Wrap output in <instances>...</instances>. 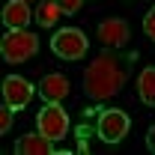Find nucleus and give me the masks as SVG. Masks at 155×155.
<instances>
[{
	"instance_id": "obj_14",
	"label": "nucleus",
	"mask_w": 155,
	"mask_h": 155,
	"mask_svg": "<svg viewBox=\"0 0 155 155\" xmlns=\"http://www.w3.org/2000/svg\"><path fill=\"white\" fill-rule=\"evenodd\" d=\"M143 33H146V36L155 42V6L146 12V18H143Z\"/></svg>"
},
{
	"instance_id": "obj_3",
	"label": "nucleus",
	"mask_w": 155,
	"mask_h": 155,
	"mask_svg": "<svg viewBox=\"0 0 155 155\" xmlns=\"http://www.w3.org/2000/svg\"><path fill=\"white\" fill-rule=\"evenodd\" d=\"M51 48H54V54H57L60 60H81L87 54V36H84V30H78V27H63V30L54 33Z\"/></svg>"
},
{
	"instance_id": "obj_4",
	"label": "nucleus",
	"mask_w": 155,
	"mask_h": 155,
	"mask_svg": "<svg viewBox=\"0 0 155 155\" xmlns=\"http://www.w3.org/2000/svg\"><path fill=\"white\" fill-rule=\"evenodd\" d=\"M131 122H128V114L119 110V107H107L98 114V122H96V131L104 143H119L122 137L128 134Z\"/></svg>"
},
{
	"instance_id": "obj_16",
	"label": "nucleus",
	"mask_w": 155,
	"mask_h": 155,
	"mask_svg": "<svg viewBox=\"0 0 155 155\" xmlns=\"http://www.w3.org/2000/svg\"><path fill=\"white\" fill-rule=\"evenodd\" d=\"M146 146H149V149L155 152V125L149 128V134H146Z\"/></svg>"
},
{
	"instance_id": "obj_8",
	"label": "nucleus",
	"mask_w": 155,
	"mask_h": 155,
	"mask_svg": "<svg viewBox=\"0 0 155 155\" xmlns=\"http://www.w3.org/2000/svg\"><path fill=\"white\" fill-rule=\"evenodd\" d=\"M15 152L18 155H54L57 152V140L45 137L42 131H36V134H21L18 143H15Z\"/></svg>"
},
{
	"instance_id": "obj_11",
	"label": "nucleus",
	"mask_w": 155,
	"mask_h": 155,
	"mask_svg": "<svg viewBox=\"0 0 155 155\" xmlns=\"http://www.w3.org/2000/svg\"><path fill=\"white\" fill-rule=\"evenodd\" d=\"M137 96H140L143 104H149V107L155 104V66H146L140 72V78H137Z\"/></svg>"
},
{
	"instance_id": "obj_1",
	"label": "nucleus",
	"mask_w": 155,
	"mask_h": 155,
	"mask_svg": "<svg viewBox=\"0 0 155 155\" xmlns=\"http://www.w3.org/2000/svg\"><path fill=\"white\" fill-rule=\"evenodd\" d=\"M128 63H131V57H119L110 48L101 51L98 57H93V63L84 72V90H87V96L96 98V101L114 98L125 87V81H128Z\"/></svg>"
},
{
	"instance_id": "obj_13",
	"label": "nucleus",
	"mask_w": 155,
	"mask_h": 155,
	"mask_svg": "<svg viewBox=\"0 0 155 155\" xmlns=\"http://www.w3.org/2000/svg\"><path fill=\"white\" fill-rule=\"evenodd\" d=\"M12 110H15V107H9V104L3 101V107H0V131H3V134L12 128Z\"/></svg>"
},
{
	"instance_id": "obj_7",
	"label": "nucleus",
	"mask_w": 155,
	"mask_h": 155,
	"mask_svg": "<svg viewBox=\"0 0 155 155\" xmlns=\"http://www.w3.org/2000/svg\"><path fill=\"white\" fill-rule=\"evenodd\" d=\"M98 42L110 51H119L128 42V24L122 18H104L98 24Z\"/></svg>"
},
{
	"instance_id": "obj_10",
	"label": "nucleus",
	"mask_w": 155,
	"mask_h": 155,
	"mask_svg": "<svg viewBox=\"0 0 155 155\" xmlns=\"http://www.w3.org/2000/svg\"><path fill=\"white\" fill-rule=\"evenodd\" d=\"M33 18L30 15V6H27V0H9L6 6H3V24L9 27V30H21V27H27V21Z\"/></svg>"
},
{
	"instance_id": "obj_5",
	"label": "nucleus",
	"mask_w": 155,
	"mask_h": 155,
	"mask_svg": "<svg viewBox=\"0 0 155 155\" xmlns=\"http://www.w3.org/2000/svg\"><path fill=\"white\" fill-rule=\"evenodd\" d=\"M36 125L39 131L51 140H63L66 131H69V114L60 107V101H48L42 110L36 114Z\"/></svg>"
},
{
	"instance_id": "obj_15",
	"label": "nucleus",
	"mask_w": 155,
	"mask_h": 155,
	"mask_svg": "<svg viewBox=\"0 0 155 155\" xmlns=\"http://www.w3.org/2000/svg\"><path fill=\"white\" fill-rule=\"evenodd\" d=\"M81 3H84V0H57V6L63 9V15H75L78 9H81Z\"/></svg>"
},
{
	"instance_id": "obj_17",
	"label": "nucleus",
	"mask_w": 155,
	"mask_h": 155,
	"mask_svg": "<svg viewBox=\"0 0 155 155\" xmlns=\"http://www.w3.org/2000/svg\"><path fill=\"white\" fill-rule=\"evenodd\" d=\"M27 3H42V0H27Z\"/></svg>"
},
{
	"instance_id": "obj_12",
	"label": "nucleus",
	"mask_w": 155,
	"mask_h": 155,
	"mask_svg": "<svg viewBox=\"0 0 155 155\" xmlns=\"http://www.w3.org/2000/svg\"><path fill=\"white\" fill-rule=\"evenodd\" d=\"M60 15H63V9L57 6V0H42L36 6V15H33V21H36L39 27H54L60 21Z\"/></svg>"
},
{
	"instance_id": "obj_9",
	"label": "nucleus",
	"mask_w": 155,
	"mask_h": 155,
	"mask_svg": "<svg viewBox=\"0 0 155 155\" xmlns=\"http://www.w3.org/2000/svg\"><path fill=\"white\" fill-rule=\"evenodd\" d=\"M69 90H72V84H69V78L60 75V72H51V75H45L42 81H39L36 93L45 101H63V98L69 96Z\"/></svg>"
},
{
	"instance_id": "obj_6",
	"label": "nucleus",
	"mask_w": 155,
	"mask_h": 155,
	"mask_svg": "<svg viewBox=\"0 0 155 155\" xmlns=\"http://www.w3.org/2000/svg\"><path fill=\"white\" fill-rule=\"evenodd\" d=\"M33 93H36V87H33L27 78H21V75H9L3 81V101H6L9 107H15V110L27 107L30 98H33Z\"/></svg>"
},
{
	"instance_id": "obj_2",
	"label": "nucleus",
	"mask_w": 155,
	"mask_h": 155,
	"mask_svg": "<svg viewBox=\"0 0 155 155\" xmlns=\"http://www.w3.org/2000/svg\"><path fill=\"white\" fill-rule=\"evenodd\" d=\"M0 51H3V60H6V63H24V60H30L39 51V39H36V33H30L27 27L9 30V33L3 36V42H0Z\"/></svg>"
}]
</instances>
